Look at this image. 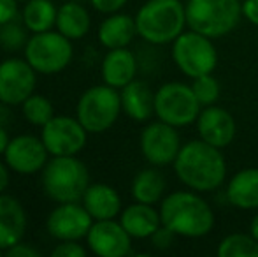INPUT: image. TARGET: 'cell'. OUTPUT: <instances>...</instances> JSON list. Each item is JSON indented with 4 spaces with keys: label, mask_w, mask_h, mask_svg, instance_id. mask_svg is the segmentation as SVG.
I'll use <instances>...</instances> for the list:
<instances>
[{
    "label": "cell",
    "mask_w": 258,
    "mask_h": 257,
    "mask_svg": "<svg viewBox=\"0 0 258 257\" xmlns=\"http://www.w3.org/2000/svg\"><path fill=\"white\" fill-rule=\"evenodd\" d=\"M186 25L211 39H221L237 28L242 18L241 0H186Z\"/></svg>",
    "instance_id": "obj_5"
},
{
    "label": "cell",
    "mask_w": 258,
    "mask_h": 257,
    "mask_svg": "<svg viewBox=\"0 0 258 257\" xmlns=\"http://www.w3.org/2000/svg\"><path fill=\"white\" fill-rule=\"evenodd\" d=\"M167 182L165 176L160 173L156 166L151 168L141 169L132 180V197L137 202H144V204H160L162 199L165 197Z\"/></svg>",
    "instance_id": "obj_24"
},
{
    "label": "cell",
    "mask_w": 258,
    "mask_h": 257,
    "mask_svg": "<svg viewBox=\"0 0 258 257\" xmlns=\"http://www.w3.org/2000/svg\"><path fill=\"white\" fill-rule=\"evenodd\" d=\"M214 39L195 30H184L172 42V60L186 78L195 79L204 74H213L218 65V52Z\"/></svg>",
    "instance_id": "obj_8"
},
{
    "label": "cell",
    "mask_w": 258,
    "mask_h": 257,
    "mask_svg": "<svg viewBox=\"0 0 258 257\" xmlns=\"http://www.w3.org/2000/svg\"><path fill=\"white\" fill-rule=\"evenodd\" d=\"M195 125H197L199 137L220 150L230 146L232 141L235 139V132H237L235 118L232 117L230 111L218 104L202 108Z\"/></svg>",
    "instance_id": "obj_16"
},
{
    "label": "cell",
    "mask_w": 258,
    "mask_h": 257,
    "mask_svg": "<svg viewBox=\"0 0 258 257\" xmlns=\"http://www.w3.org/2000/svg\"><path fill=\"white\" fill-rule=\"evenodd\" d=\"M134 18L137 35L155 46L172 44L188 28L186 9L181 0H148Z\"/></svg>",
    "instance_id": "obj_3"
},
{
    "label": "cell",
    "mask_w": 258,
    "mask_h": 257,
    "mask_svg": "<svg viewBox=\"0 0 258 257\" xmlns=\"http://www.w3.org/2000/svg\"><path fill=\"white\" fill-rule=\"evenodd\" d=\"M90 25H92V20H90L88 11L76 0H67L58 9L54 27L60 34H63L71 41L85 37L90 30Z\"/></svg>",
    "instance_id": "obj_25"
},
{
    "label": "cell",
    "mask_w": 258,
    "mask_h": 257,
    "mask_svg": "<svg viewBox=\"0 0 258 257\" xmlns=\"http://www.w3.org/2000/svg\"><path fill=\"white\" fill-rule=\"evenodd\" d=\"M37 72L27 60L7 59L0 62V102L7 106L23 104L34 93Z\"/></svg>",
    "instance_id": "obj_12"
},
{
    "label": "cell",
    "mask_w": 258,
    "mask_h": 257,
    "mask_svg": "<svg viewBox=\"0 0 258 257\" xmlns=\"http://www.w3.org/2000/svg\"><path fill=\"white\" fill-rule=\"evenodd\" d=\"M25 2H27V0H25Z\"/></svg>",
    "instance_id": "obj_42"
},
{
    "label": "cell",
    "mask_w": 258,
    "mask_h": 257,
    "mask_svg": "<svg viewBox=\"0 0 258 257\" xmlns=\"http://www.w3.org/2000/svg\"><path fill=\"white\" fill-rule=\"evenodd\" d=\"M100 72L105 85L121 90L123 86L136 79L137 59L128 48L107 49V55L104 57L100 65Z\"/></svg>",
    "instance_id": "obj_18"
},
{
    "label": "cell",
    "mask_w": 258,
    "mask_h": 257,
    "mask_svg": "<svg viewBox=\"0 0 258 257\" xmlns=\"http://www.w3.org/2000/svg\"><path fill=\"white\" fill-rule=\"evenodd\" d=\"M58 9L51 0H27L23 11H21V21L28 32L39 34V32L53 30L56 25Z\"/></svg>",
    "instance_id": "obj_26"
},
{
    "label": "cell",
    "mask_w": 258,
    "mask_h": 257,
    "mask_svg": "<svg viewBox=\"0 0 258 257\" xmlns=\"http://www.w3.org/2000/svg\"><path fill=\"white\" fill-rule=\"evenodd\" d=\"M162 226L179 238H204L214 229L216 217L209 202L191 189L174 190L160 202Z\"/></svg>",
    "instance_id": "obj_2"
},
{
    "label": "cell",
    "mask_w": 258,
    "mask_h": 257,
    "mask_svg": "<svg viewBox=\"0 0 258 257\" xmlns=\"http://www.w3.org/2000/svg\"><path fill=\"white\" fill-rule=\"evenodd\" d=\"M90 2H92V6L95 7L99 13L112 14V13H119V11L126 6L128 0H90Z\"/></svg>",
    "instance_id": "obj_33"
},
{
    "label": "cell",
    "mask_w": 258,
    "mask_h": 257,
    "mask_svg": "<svg viewBox=\"0 0 258 257\" xmlns=\"http://www.w3.org/2000/svg\"><path fill=\"white\" fill-rule=\"evenodd\" d=\"M53 257H86V248L78 241H61L51 252Z\"/></svg>",
    "instance_id": "obj_31"
},
{
    "label": "cell",
    "mask_w": 258,
    "mask_h": 257,
    "mask_svg": "<svg viewBox=\"0 0 258 257\" xmlns=\"http://www.w3.org/2000/svg\"><path fill=\"white\" fill-rule=\"evenodd\" d=\"M9 136H7V132H6V129L4 127H0V155H4V151H6V148H7V144H9Z\"/></svg>",
    "instance_id": "obj_38"
},
{
    "label": "cell",
    "mask_w": 258,
    "mask_h": 257,
    "mask_svg": "<svg viewBox=\"0 0 258 257\" xmlns=\"http://www.w3.org/2000/svg\"><path fill=\"white\" fill-rule=\"evenodd\" d=\"M48 155L49 151L42 139L23 134L9 141L4 151V161L11 171L20 173V175H34V173L42 171V168L48 162Z\"/></svg>",
    "instance_id": "obj_15"
},
{
    "label": "cell",
    "mask_w": 258,
    "mask_h": 257,
    "mask_svg": "<svg viewBox=\"0 0 258 257\" xmlns=\"http://www.w3.org/2000/svg\"><path fill=\"white\" fill-rule=\"evenodd\" d=\"M88 130L74 117H53L42 127L41 139L49 155H78L85 148Z\"/></svg>",
    "instance_id": "obj_11"
},
{
    "label": "cell",
    "mask_w": 258,
    "mask_h": 257,
    "mask_svg": "<svg viewBox=\"0 0 258 257\" xmlns=\"http://www.w3.org/2000/svg\"><path fill=\"white\" fill-rule=\"evenodd\" d=\"M249 234H251V236L258 241V212L253 215L251 222H249Z\"/></svg>",
    "instance_id": "obj_39"
},
{
    "label": "cell",
    "mask_w": 258,
    "mask_h": 257,
    "mask_svg": "<svg viewBox=\"0 0 258 257\" xmlns=\"http://www.w3.org/2000/svg\"><path fill=\"white\" fill-rule=\"evenodd\" d=\"M21 110H23V117L27 118L32 125H37V127H44V125L54 117L51 100L44 95H37V93H32V95L21 104Z\"/></svg>",
    "instance_id": "obj_28"
},
{
    "label": "cell",
    "mask_w": 258,
    "mask_h": 257,
    "mask_svg": "<svg viewBox=\"0 0 258 257\" xmlns=\"http://www.w3.org/2000/svg\"><path fill=\"white\" fill-rule=\"evenodd\" d=\"M137 35L136 18L123 13L107 14L99 27V41L104 48H126Z\"/></svg>",
    "instance_id": "obj_23"
},
{
    "label": "cell",
    "mask_w": 258,
    "mask_h": 257,
    "mask_svg": "<svg viewBox=\"0 0 258 257\" xmlns=\"http://www.w3.org/2000/svg\"><path fill=\"white\" fill-rule=\"evenodd\" d=\"M95 222L88 210L79 202H58L48 215L46 229L49 236L58 241H79L86 238L92 224Z\"/></svg>",
    "instance_id": "obj_13"
},
{
    "label": "cell",
    "mask_w": 258,
    "mask_h": 257,
    "mask_svg": "<svg viewBox=\"0 0 258 257\" xmlns=\"http://www.w3.org/2000/svg\"><path fill=\"white\" fill-rule=\"evenodd\" d=\"M71 39L60 32H39L25 44V60L39 74H56L61 72L72 60Z\"/></svg>",
    "instance_id": "obj_9"
},
{
    "label": "cell",
    "mask_w": 258,
    "mask_h": 257,
    "mask_svg": "<svg viewBox=\"0 0 258 257\" xmlns=\"http://www.w3.org/2000/svg\"><path fill=\"white\" fill-rule=\"evenodd\" d=\"M172 166L177 180L186 189L201 194L218 190L227 180L223 151L201 137L184 143Z\"/></svg>",
    "instance_id": "obj_1"
},
{
    "label": "cell",
    "mask_w": 258,
    "mask_h": 257,
    "mask_svg": "<svg viewBox=\"0 0 258 257\" xmlns=\"http://www.w3.org/2000/svg\"><path fill=\"white\" fill-rule=\"evenodd\" d=\"M225 195L234 208L246 212L258 210V168H244L234 173L227 183Z\"/></svg>",
    "instance_id": "obj_19"
},
{
    "label": "cell",
    "mask_w": 258,
    "mask_h": 257,
    "mask_svg": "<svg viewBox=\"0 0 258 257\" xmlns=\"http://www.w3.org/2000/svg\"><path fill=\"white\" fill-rule=\"evenodd\" d=\"M134 238L116 219L95 220L86 234V245L99 257H125L132 252Z\"/></svg>",
    "instance_id": "obj_14"
},
{
    "label": "cell",
    "mask_w": 258,
    "mask_h": 257,
    "mask_svg": "<svg viewBox=\"0 0 258 257\" xmlns=\"http://www.w3.org/2000/svg\"><path fill=\"white\" fill-rule=\"evenodd\" d=\"M202 111L191 85L183 81L163 83L155 92V117L181 129L197 122Z\"/></svg>",
    "instance_id": "obj_7"
},
{
    "label": "cell",
    "mask_w": 258,
    "mask_h": 257,
    "mask_svg": "<svg viewBox=\"0 0 258 257\" xmlns=\"http://www.w3.org/2000/svg\"><path fill=\"white\" fill-rule=\"evenodd\" d=\"M9 187V166L0 162V194Z\"/></svg>",
    "instance_id": "obj_37"
},
{
    "label": "cell",
    "mask_w": 258,
    "mask_h": 257,
    "mask_svg": "<svg viewBox=\"0 0 258 257\" xmlns=\"http://www.w3.org/2000/svg\"><path fill=\"white\" fill-rule=\"evenodd\" d=\"M141 153L146 159L150 166L163 168V166L174 164L181 146V136L177 132V127L169 125L162 120L150 122L143 129L139 137Z\"/></svg>",
    "instance_id": "obj_10"
},
{
    "label": "cell",
    "mask_w": 258,
    "mask_h": 257,
    "mask_svg": "<svg viewBox=\"0 0 258 257\" xmlns=\"http://www.w3.org/2000/svg\"><path fill=\"white\" fill-rule=\"evenodd\" d=\"M27 30L23 21H9V23L0 25V46L6 52H18L27 44Z\"/></svg>",
    "instance_id": "obj_30"
},
{
    "label": "cell",
    "mask_w": 258,
    "mask_h": 257,
    "mask_svg": "<svg viewBox=\"0 0 258 257\" xmlns=\"http://www.w3.org/2000/svg\"><path fill=\"white\" fill-rule=\"evenodd\" d=\"M2 254H4V252H2V250H0V255H2Z\"/></svg>",
    "instance_id": "obj_40"
},
{
    "label": "cell",
    "mask_w": 258,
    "mask_h": 257,
    "mask_svg": "<svg viewBox=\"0 0 258 257\" xmlns=\"http://www.w3.org/2000/svg\"><path fill=\"white\" fill-rule=\"evenodd\" d=\"M76 2H81V0H76Z\"/></svg>",
    "instance_id": "obj_41"
},
{
    "label": "cell",
    "mask_w": 258,
    "mask_h": 257,
    "mask_svg": "<svg viewBox=\"0 0 258 257\" xmlns=\"http://www.w3.org/2000/svg\"><path fill=\"white\" fill-rule=\"evenodd\" d=\"M121 111L118 88L104 83L83 92L76 106V118L88 130V134H102L116 124Z\"/></svg>",
    "instance_id": "obj_6"
},
{
    "label": "cell",
    "mask_w": 258,
    "mask_h": 257,
    "mask_svg": "<svg viewBox=\"0 0 258 257\" xmlns=\"http://www.w3.org/2000/svg\"><path fill=\"white\" fill-rule=\"evenodd\" d=\"M151 245L158 250H167V248L172 247L174 240H176V234L172 233L170 229H167L165 226H160L158 229L151 234Z\"/></svg>",
    "instance_id": "obj_32"
},
{
    "label": "cell",
    "mask_w": 258,
    "mask_h": 257,
    "mask_svg": "<svg viewBox=\"0 0 258 257\" xmlns=\"http://www.w3.org/2000/svg\"><path fill=\"white\" fill-rule=\"evenodd\" d=\"M81 204L88 210L93 220L116 219L121 213V197L107 183H90Z\"/></svg>",
    "instance_id": "obj_22"
},
{
    "label": "cell",
    "mask_w": 258,
    "mask_h": 257,
    "mask_svg": "<svg viewBox=\"0 0 258 257\" xmlns=\"http://www.w3.org/2000/svg\"><path fill=\"white\" fill-rule=\"evenodd\" d=\"M121 110L130 120L148 122L155 117V92L150 85L139 79H134L119 90Z\"/></svg>",
    "instance_id": "obj_20"
},
{
    "label": "cell",
    "mask_w": 258,
    "mask_h": 257,
    "mask_svg": "<svg viewBox=\"0 0 258 257\" xmlns=\"http://www.w3.org/2000/svg\"><path fill=\"white\" fill-rule=\"evenodd\" d=\"M242 18L258 27V0H242Z\"/></svg>",
    "instance_id": "obj_36"
},
{
    "label": "cell",
    "mask_w": 258,
    "mask_h": 257,
    "mask_svg": "<svg viewBox=\"0 0 258 257\" xmlns=\"http://www.w3.org/2000/svg\"><path fill=\"white\" fill-rule=\"evenodd\" d=\"M191 90H194L195 97H197L202 108L216 104L221 95L220 81L213 74H204L201 78L191 79Z\"/></svg>",
    "instance_id": "obj_29"
},
{
    "label": "cell",
    "mask_w": 258,
    "mask_h": 257,
    "mask_svg": "<svg viewBox=\"0 0 258 257\" xmlns=\"http://www.w3.org/2000/svg\"><path fill=\"white\" fill-rule=\"evenodd\" d=\"M119 222L134 240H148L162 226L158 210L153 204H144L137 201L121 210Z\"/></svg>",
    "instance_id": "obj_21"
},
{
    "label": "cell",
    "mask_w": 258,
    "mask_h": 257,
    "mask_svg": "<svg viewBox=\"0 0 258 257\" xmlns=\"http://www.w3.org/2000/svg\"><path fill=\"white\" fill-rule=\"evenodd\" d=\"M27 229V213L21 202L13 195L0 194V250L20 243Z\"/></svg>",
    "instance_id": "obj_17"
},
{
    "label": "cell",
    "mask_w": 258,
    "mask_h": 257,
    "mask_svg": "<svg viewBox=\"0 0 258 257\" xmlns=\"http://www.w3.org/2000/svg\"><path fill=\"white\" fill-rule=\"evenodd\" d=\"M218 257H258V241L249 233H230L218 243Z\"/></svg>",
    "instance_id": "obj_27"
},
{
    "label": "cell",
    "mask_w": 258,
    "mask_h": 257,
    "mask_svg": "<svg viewBox=\"0 0 258 257\" xmlns=\"http://www.w3.org/2000/svg\"><path fill=\"white\" fill-rule=\"evenodd\" d=\"M41 183L53 201L79 202L90 185V173L76 155H58L42 168Z\"/></svg>",
    "instance_id": "obj_4"
},
{
    "label": "cell",
    "mask_w": 258,
    "mask_h": 257,
    "mask_svg": "<svg viewBox=\"0 0 258 257\" xmlns=\"http://www.w3.org/2000/svg\"><path fill=\"white\" fill-rule=\"evenodd\" d=\"M18 16V0H0V25L9 23Z\"/></svg>",
    "instance_id": "obj_34"
},
{
    "label": "cell",
    "mask_w": 258,
    "mask_h": 257,
    "mask_svg": "<svg viewBox=\"0 0 258 257\" xmlns=\"http://www.w3.org/2000/svg\"><path fill=\"white\" fill-rule=\"evenodd\" d=\"M7 257H39L41 255V252L35 250L34 247H30V245H25V243H16L14 247L7 248L6 252H4Z\"/></svg>",
    "instance_id": "obj_35"
}]
</instances>
